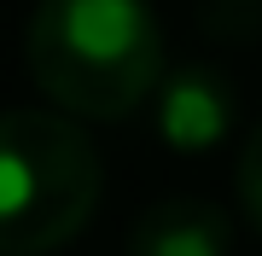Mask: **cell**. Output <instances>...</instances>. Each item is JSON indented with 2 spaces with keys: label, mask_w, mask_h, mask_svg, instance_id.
<instances>
[{
  "label": "cell",
  "mask_w": 262,
  "mask_h": 256,
  "mask_svg": "<svg viewBox=\"0 0 262 256\" xmlns=\"http://www.w3.org/2000/svg\"><path fill=\"white\" fill-rule=\"evenodd\" d=\"M233 192H239L245 216H251V227L262 233V117L251 123V134H245V146H239V163H233Z\"/></svg>",
  "instance_id": "5b68a950"
},
{
  "label": "cell",
  "mask_w": 262,
  "mask_h": 256,
  "mask_svg": "<svg viewBox=\"0 0 262 256\" xmlns=\"http://www.w3.org/2000/svg\"><path fill=\"white\" fill-rule=\"evenodd\" d=\"M105 163L64 111H0V256H53L94 221Z\"/></svg>",
  "instance_id": "7a4b0ae2"
},
{
  "label": "cell",
  "mask_w": 262,
  "mask_h": 256,
  "mask_svg": "<svg viewBox=\"0 0 262 256\" xmlns=\"http://www.w3.org/2000/svg\"><path fill=\"white\" fill-rule=\"evenodd\" d=\"M29 76L70 123H122L163 82L151 0H41L24 29Z\"/></svg>",
  "instance_id": "6da1fadb"
},
{
  "label": "cell",
  "mask_w": 262,
  "mask_h": 256,
  "mask_svg": "<svg viewBox=\"0 0 262 256\" xmlns=\"http://www.w3.org/2000/svg\"><path fill=\"white\" fill-rule=\"evenodd\" d=\"M239 123V94L215 64H181L163 70L158 82V105H151V128L169 152L181 157H204L215 146L233 140Z\"/></svg>",
  "instance_id": "3957f363"
},
{
  "label": "cell",
  "mask_w": 262,
  "mask_h": 256,
  "mask_svg": "<svg viewBox=\"0 0 262 256\" xmlns=\"http://www.w3.org/2000/svg\"><path fill=\"white\" fill-rule=\"evenodd\" d=\"M233 250V227L210 198L175 192L140 210V221L128 227V256H227Z\"/></svg>",
  "instance_id": "277c9868"
}]
</instances>
